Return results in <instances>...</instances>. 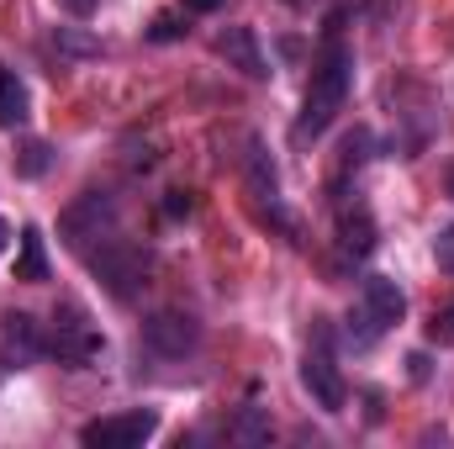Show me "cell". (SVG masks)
Masks as SVG:
<instances>
[{
    "label": "cell",
    "mask_w": 454,
    "mask_h": 449,
    "mask_svg": "<svg viewBox=\"0 0 454 449\" xmlns=\"http://www.w3.org/2000/svg\"><path fill=\"white\" fill-rule=\"evenodd\" d=\"M48 48H53L59 59H74V64L101 59V37L85 32V27H53V32H48Z\"/></svg>",
    "instance_id": "4fadbf2b"
},
{
    "label": "cell",
    "mask_w": 454,
    "mask_h": 449,
    "mask_svg": "<svg viewBox=\"0 0 454 449\" xmlns=\"http://www.w3.org/2000/svg\"><path fill=\"white\" fill-rule=\"evenodd\" d=\"M402 312H407L402 286L386 280V275H370L364 291H359V307L348 312V338H354V349H370L380 334H391V328L402 323Z\"/></svg>",
    "instance_id": "7a4b0ae2"
},
{
    "label": "cell",
    "mask_w": 454,
    "mask_h": 449,
    "mask_svg": "<svg viewBox=\"0 0 454 449\" xmlns=\"http://www.w3.org/2000/svg\"><path fill=\"white\" fill-rule=\"evenodd\" d=\"M5 243H11V223L0 217V254H5Z\"/></svg>",
    "instance_id": "603a6c76"
},
{
    "label": "cell",
    "mask_w": 454,
    "mask_h": 449,
    "mask_svg": "<svg viewBox=\"0 0 454 449\" xmlns=\"http://www.w3.org/2000/svg\"><path fill=\"white\" fill-rule=\"evenodd\" d=\"M428 343H439V349H454V302L434 307V318H428Z\"/></svg>",
    "instance_id": "ac0fdd59"
},
{
    "label": "cell",
    "mask_w": 454,
    "mask_h": 449,
    "mask_svg": "<svg viewBox=\"0 0 454 449\" xmlns=\"http://www.w3.org/2000/svg\"><path fill=\"white\" fill-rule=\"evenodd\" d=\"M444 191H450V196H454V164H450V169H444Z\"/></svg>",
    "instance_id": "cb8c5ba5"
},
{
    "label": "cell",
    "mask_w": 454,
    "mask_h": 449,
    "mask_svg": "<svg viewBox=\"0 0 454 449\" xmlns=\"http://www.w3.org/2000/svg\"><path fill=\"white\" fill-rule=\"evenodd\" d=\"M180 32H185V27H180V21H175V16H159V21H153V27H148V37H153V43H175V37H180Z\"/></svg>",
    "instance_id": "ffe728a7"
},
{
    "label": "cell",
    "mask_w": 454,
    "mask_h": 449,
    "mask_svg": "<svg viewBox=\"0 0 454 449\" xmlns=\"http://www.w3.org/2000/svg\"><path fill=\"white\" fill-rule=\"evenodd\" d=\"M90 270H96V280L106 286V296L132 302L137 286H143V275H148V259H143L137 243H127V238L112 232V238H101V254H90Z\"/></svg>",
    "instance_id": "8992f818"
},
{
    "label": "cell",
    "mask_w": 454,
    "mask_h": 449,
    "mask_svg": "<svg viewBox=\"0 0 454 449\" xmlns=\"http://www.w3.org/2000/svg\"><path fill=\"white\" fill-rule=\"evenodd\" d=\"M248 191H254V201L264 207V217H270V223L291 232V217H286V207H280V185H275V164L264 159V148H259V143L248 148Z\"/></svg>",
    "instance_id": "8fae6325"
},
{
    "label": "cell",
    "mask_w": 454,
    "mask_h": 449,
    "mask_svg": "<svg viewBox=\"0 0 454 449\" xmlns=\"http://www.w3.org/2000/svg\"><path fill=\"white\" fill-rule=\"evenodd\" d=\"M217 53H223L243 80H264V75H270V64H264V48H259L254 27H227L223 37H217Z\"/></svg>",
    "instance_id": "30bf717a"
},
{
    "label": "cell",
    "mask_w": 454,
    "mask_h": 449,
    "mask_svg": "<svg viewBox=\"0 0 454 449\" xmlns=\"http://www.w3.org/2000/svg\"><path fill=\"white\" fill-rule=\"evenodd\" d=\"M16 280L37 286L48 280V248H43V227H21V254H16Z\"/></svg>",
    "instance_id": "5bb4252c"
},
{
    "label": "cell",
    "mask_w": 454,
    "mask_h": 449,
    "mask_svg": "<svg viewBox=\"0 0 454 449\" xmlns=\"http://www.w3.org/2000/svg\"><path fill=\"white\" fill-rule=\"evenodd\" d=\"M301 386L312 391V402L323 413H343V402H348L343 370H339V359H333V328L323 318L312 323V343H307V359H301Z\"/></svg>",
    "instance_id": "3957f363"
},
{
    "label": "cell",
    "mask_w": 454,
    "mask_h": 449,
    "mask_svg": "<svg viewBox=\"0 0 454 449\" xmlns=\"http://www.w3.org/2000/svg\"><path fill=\"white\" fill-rule=\"evenodd\" d=\"M180 212H191V196L185 191H169L164 196V217H180Z\"/></svg>",
    "instance_id": "44dd1931"
},
{
    "label": "cell",
    "mask_w": 454,
    "mask_h": 449,
    "mask_svg": "<svg viewBox=\"0 0 454 449\" xmlns=\"http://www.w3.org/2000/svg\"><path fill=\"white\" fill-rule=\"evenodd\" d=\"M143 343H148L159 359H185V354L201 349V323H196L191 312L164 307V312H153V318L143 323Z\"/></svg>",
    "instance_id": "ba28073f"
},
{
    "label": "cell",
    "mask_w": 454,
    "mask_h": 449,
    "mask_svg": "<svg viewBox=\"0 0 454 449\" xmlns=\"http://www.w3.org/2000/svg\"><path fill=\"white\" fill-rule=\"evenodd\" d=\"M434 259H439V270L454 275V227H444V232L434 238Z\"/></svg>",
    "instance_id": "d6986e66"
},
{
    "label": "cell",
    "mask_w": 454,
    "mask_h": 449,
    "mask_svg": "<svg viewBox=\"0 0 454 449\" xmlns=\"http://www.w3.org/2000/svg\"><path fill=\"white\" fill-rule=\"evenodd\" d=\"M159 434V413L153 407H137V413H116V418H96V423H85V445L90 449H137L148 445Z\"/></svg>",
    "instance_id": "52a82bcc"
},
{
    "label": "cell",
    "mask_w": 454,
    "mask_h": 449,
    "mask_svg": "<svg viewBox=\"0 0 454 449\" xmlns=\"http://www.w3.org/2000/svg\"><path fill=\"white\" fill-rule=\"evenodd\" d=\"M217 5H223V0H185V11H201V16H212Z\"/></svg>",
    "instance_id": "7402d4cb"
},
{
    "label": "cell",
    "mask_w": 454,
    "mask_h": 449,
    "mask_svg": "<svg viewBox=\"0 0 454 449\" xmlns=\"http://www.w3.org/2000/svg\"><path fill=\"white\" fill-rule=\"evenodd\" d=\"M116 232V196L112 191H85V196H74L64 212H59V238L69 243V248H90L96 238H112Z\"/></svg>",
    "instance_id": "277c9868"
},
{
    "label": "cell",
    "mask_w": 454,
    "mask_h": 449,
    "mask_svg": "<svg viewBox=\"0 0 454 449\" xmlns=\"http://www.w3.org/2000/svg\"><path fill=\"white\" fill-rule=\"evenodd\" d=\"M227 439H232V445H264V439H270V418H264L259 407H243V413L227 423Z\"/></svg>",
    "instance_id": "2e32d148"
},
{
    "label": "cell",
    "mask_w": 454,
    "mask_h": 449,
    "mask_svg": "<svg viewBox=\"0 0 454 449\" xmlns=\"http://www.w3.org/2000/svg\"><path fill=\"white\" fill-rule=\"evenodd\" d=\"M286 5H301V0H286Z\"/></svg>",
    "instance_id": "d4e9b609"
},
{
    "label": "cell",
    "mask_w": 454,
    "mask_h": 449,
    "mask_svg": "<svg viewBox=\"0 0 454 449\" xmlns=\"http://www.w3.org/2000/svg\"><path fill=\"white\" fill-rule=\"evenodd\" d=\"M339 248L348 259H370L375 254V217L364 207H354V212L339 217Z\"/></svg>",
    "instance_id": "7c38bea8"
},
{
    "label": "cell",
    "mask_w": 454,
    "mask_h": 449,
    "mask_svg": "<svg viewBox=\"0 0 454 449\" xmlns=\"http://www.w3.org/2000/svg\"><path fill=\"white\" fill-rule=\"evenodd\" d=\"M348 91H354V53L343 43V11H333L328 32H323L317 69H312V85H307V101H301V116H296V143H317L348 106Z\"/></svg>",
    "instance_id": "6da1fadb"
},
{
    "label": "cell",
    "mask_w": 454,
    "mask_h": 449,
    "mask_svg": "<svg viewBox=\"0 0 454 449\" xmlns=\"http://www.w3.org/2000/svg\"><path fill=\"white\" fill-rule=\"evenodd\" d=\"M106 349V338L101 328L74 307V302H64L59 312H53V334H48V354L59 359V365H69V370H85L96 354Z\"/></svg>",
    "instance_id": "5b68a950"
},
{
    "label": "cell",
    "mask_w": 454,
    "mask_h": 449,
    "mask_svg": "<svg viewBox=\"0 0 454 449\" xmlns=\"http://www.w3.org/2000/svg\"><path fill=\"white\" fill-rule=\"evenodd\" d=\"M0 349H5V365L27 370V365H37L48 354V338H43L32 312H5L0 318Z\"/></svg>",
    "instance_id": "9c48e42d"
},
{
    "label": "cell",
    "mask_w": 454,
    "mask_h": 449,
    "mask_svg": "<svg viewBox=\"0 0 454 449\" xmlns=\"http://www.w3.org/2000/svg\"><path fill=\"white\" fill-rule=\"evenodd\" d=\"M27 112H32V106H27V85L0 64V127H21Z\"/></svg>",
    "instance_id": "9a60e30c"
},
{
    "label": "cell",
    "mask_w": 454,
    "mask_h": 449,
    "mask_svg": "<svg viewBox=\"0 0 454 449\" xmlns=\"http://www.w3.org/2000/svg\"><path fill=\"white\" fill-rule=\"evenodd\" d=\"M48 164H53V148H48V143H37V138L21 143V154H16V175H21V180H37Z\"/></svg>",
    "instance_id": "e0dca14e"
}]
</instances>
